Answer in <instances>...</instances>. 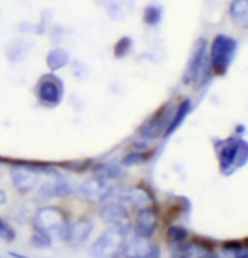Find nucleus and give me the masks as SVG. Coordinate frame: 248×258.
Listing matches in <instances>:
<instances>
[{
  "label": "nucleus",
  "mask_w": 248,
  "mask_h": 258,
  "mask_svg": "<svg viewBox=\"0 0 248 258\" xmlns=\"http://www.w3.org/2000/svg\"><path fill=\"white\" fill-rule=\"evenodd\" d=\"M238 44L236 41L226 34H218L213 39L210 47V71H213L218 76H223L231 66L233 59H235Z\"/></svg>",
  "instance_id": "f257e3e1"
},
{
  "label": "nucleus",
  "mask_w": 248,
  "mask_h": 258,
  "mask_svg": "<svg viewBox=\"0 0 248 258\" xmlns=\"http://www.w3.org/2000/svg\"><path fill=\"white\" fill-rule=\"evenodd\" d=\"M34 226L37 231H42L49 235L52 241L66 240V233L70 223L66 221V216L57 208H41L34 216Z\"/></svg>",
  "instance_id": "f03ea898"
},
{
  "label": "nucleus",
  "mask_w": 248,
  "mask_h": 258,
  "mask_svg": "<svg viewBox=\"0 0 248 258\" xmlns=\"http://www.w3.org/2000/svg\"><path fill=\"white\" fill-rule=\"evenodd\" d=\"M127 238L129 226H111L91 245L90 255L93 258H115Z\"/></svg>",
  "instance_id": "7ed1b4c3"
},
{
  "label": "nucleus",
  "mask_w": 248,
  "mask_h": 258,
  "mask_svg": "<svg viewBox=\"0 0 248 258\" xmlns=\"http://www.w3.org/2000/svg\"><path fill=\"white\" fill-rule=\"evenodd\" d=\"M36 98L42 106L54 108L65 100V83L56 73L42 75L36 83Z\"/></svg>",
  "instance_id": "20e7f679"
},
{
  "label": "nucleus",
  "mask_w": 248,
  "mask_h": 258,
  "mask_svg": "<svg viewBox=\"0 0 248 258\" xmlns=\"http://www.w3.org/2000/svg\"><path fill=\"white\" fill-rule=\"evenodd\" d=\"M248 160V144L241 139L225 140L220 150V165L223 172H230V169H240Z\"/></svg>",
  "instance_id": "39448f33"
},
{
  "label": "nucleus",
  "mask_w": 248,
  "mask_h": 258,
  "mask_svg": "<svg viewBox=\"0 0 248 258\" xmlns=\"http://www.w3.org/2000/svg\"><path fill=\"white\" fill-rule=\"evenodd\" d=\"M116 182L110 181V179H103L95 176L93 179H88L80 186L81 198H85L90 203H103L108 201L110 198L115 196L116 192Z\"/></svg>",
  "instance_id": "423d86ee"
},
{
  "label": "nucleus",
  "mask_w": 248,
  "mask_h": 258,
  "mask_svg": "<svg viewBox=\"0 0 248 258\" xmlns=\"http://www.w3.org/2000/svg\"><path fill=\"white\" fill-rule=\"evenodd\" d=\"M172 113H174V108L171 106V103L164 105L162 108L157 110L155 113L150 116V118L145 121V123L140 126L139 130V135L147 140H154L157 137H162L165 134L169 126V121L172 118Z\"/></svg>",
  "instance_id": "0eeeda50"
},
{
  "label": "nucleus",
  "mask_w": 248,
  "mask_h": 258,
  "mask_svg": "<svg viewBox=\"0 0 248 258\" xmlns=\"http://www.w3.org/2000/svg\"><path fill=\"white\" fill-rule=\"evenodd\" d=\"M206 51L208 42L204 39H198L194 44V49L191 52V59L188 62V68L184 71L182 81L186 85H193V83H199L204 76V70H206Z\"/></svg>",
  "instance_id": "6e6552de"
},
{
  "label": "nucleus",
  "mask_w": 248,
  "mask_h": 258,
  "mask_svg": "<svg viewBox=\"0 0 248 258\" xmlns=\"http://www.w3.org/2000/svg\"><path fill=\"white\" fill-rule=\"evenodd\" d=\"M115 258H159V248L152 245L147 238H127Z\"/></svg>",
  "instance_id": "1a4fd4ad"
},
{
  "label": "nucleus",
  "mask_w": 248,
  "mask_h": 258,
  "mask_svg": "<svg viewBox=\"0 0 248 258\" xmlns=\"http://www.w3.org/2000/svg\"><path fill=\"white\" fill-rule=\"evenodd\" d=\"M11 177L14 187L21 194L34 192L41 184V174L34 167H12Z\"/></svg>",
  "instance_id": "9d476101"
},
{
  "label": "nucleus",
  "mask_w": 248,
  "mask_h": 258,
  "mask_svg": "<svg viewBox=\"0 0 248 258\" xmlns=\"http://www.w3.org/2000/svg\"><path fill=\"white\" fill-rule=\"evenodd\" d=\"M91 231H93V223L91 221H86V220L76 221V223H73V225L68 226L66 241L75 248H78V246L85 245V243L88 241Z\"/></svg>",
  "instance_id": "9b49d317"
},
{
  "label": "nucleus",
  "mask_w": 248,
  "mask_h": 258,
  "mask_svg": "<svg viewBox=\"0 0 248 258\" xmlns=\"http://www.w3.org/2000/svg\"><path fill=\"white\" fill-rule=\"evenodd\" d=\"M155 228H157V214L152 208L140 209L137 221H135V233L137 236L142 238H150L154 235Z\"/></svg>",
  "instance_id": "f8f14e48"
},
{
  "label": "nucleus",
  "mask_w": 248,
  "mask_h": 258,
  "mask_svg": "<svg viewBox=\"0 0 248 258\" xmlns=\"http://www.w3.org/2000/svg\"><path fill=\"white\" fill-rule=\"evenodd\" d=\"M101 218H103V221L110 223L111 226H127V220H129L127 206L116 201L105 204V208L101 209Z\"/></svg>",
  "instance_id": "ddd939ff"
},
{
  "label": "nucleus",
  "mask_w": 248,
  "mask_h": 258,
  "mask_svg": "<svg viewBox=\"0 0 248 258\" xmlns=\"http://www.w3.org/2000/svg\"><path fill=\"white\" fill-rule=\"evenodd\" d=\"M70 62H71L70 52L61 46H54L46 56V66L49 68L51 73H56V71L63 70V68H66Z\"/></svg>",
  "instance_id": "4468645a"
},
{
  "label": "nucleus",
  "mask_w": 248,
  "mask_h": 258,
  "mask_svg": "<svg viewBox=\"0 0 248 258\" xmlns=\"http://www.w3.org/2000/svg\"><path fill=\"white\" fill-rule=\"evenodd\" d=\"M127 201L130 206L137 208V209H145V208H152L154 199L149 194V191H145L144 187H132L127 192Z\"/></svg>",
  "instance_id": "2eb2a0df"
},
{
  "label": "nucleus",
  "mask_w": 248,
  "mask_h": 258,
  "mask_svg": "<svg viewBox=\"0 0 248 258\" xmlns=\"http://www.w3.org/2000/svg\"><path fill=\"white\" fill-rule=\"evenodd\" d=\"M230 17L235 26L248 27V0H233L230 6Z\"/></svg>",
  "instance_id": "dca6fc26"
},
{
  "label": "nucleus",
  "mask_w": 248,
  "mask_h": 258,
  "mask_svg": "<svg viewBox=\"0 0 248 258\" xmlns=\"http://www.w3.org/2000/svg\"><path fill=\"white\" fill-rule=\"evenodd\" d=\"M189 108H191V101H189L188 98L184 100V101H181V103H179L177 108L174 110L172 118H171V121H169V126H167V130H165L164 137H169L171 134L176 132L177 126L182 123V120L186 118V115L189 113Z\"/></svg>",
  "instance_id": "f3484780"
},
{
  "label": "nucleus",
  "mask_w": 248,
  "mask_h": 258,
  "mask_svg": "<svg viewBox=\"0 0 248 258\" xmlns=\"http://www.w3.org/2000/svg\"><path fill=\"white\" fill-rule=\"evenodd\" d=\"M95 176L110 179V181H118L123 176V170L116 164H101L98 167H95Z\"/></svg>",
  "instance_id": "a211bd4d"
},
{
  "label": "nucleus",
  "mask_w": 248,
  "mask_h": 258,
  "mask_svg": "<svg viewBox=\"0 0 248 258\" xmlns=\"http://www.w3.org/2000/svg\"><path fill=\"white\" fill-rule=\"evenodd\" d=\"M182 258H211V253L208 248L199 245H189L182 250Z\"/></svg>",
  "instance_id": "6ab92c4d"
},
{
  "label": "nucleus",
  "mask_w": 248,
  "mask_h": 258,
  "mask_svg": "<svg viewBox=\"0 0 248 258\" xmlns=\"http://www.w3.org/2000/svg\"><path fill=\"white\" fill-rule=\"evenodd\" d=\"M160 16H162V11L157 6H147L144 9V22L149 24V26H155V24L160 22Z\"/></svg>",
  "instance_id": "aec40b11"
},
{
  "label": "nucleus",
  "mask_w": 248,
  "mask_h": 258,
  "mask_svg": "<svg viewBox=\"0 0 248 258\" xmlns=\"http://www.w3.org/2000/svg\"><path fill=\"white\" fill-rule=\"evenodd\" d=\"M130 51H132V39H130V37L118 39V41H116V44H115V47H113L115 57H125Z\"/></svg>",
  "instance_id": "412c9836"
},
{
  "label": "nucleus",
  "mask_w": 248,
  "mask_h": 258,
  "mask_svg": "<svg viewBox=\"0 0 248 258\" xmlns=\"http://www.w3.org/2000/svg\"><path fill=\"white\" fill-rule=\"evenodd\" d=\"M14 238H16V233H14V230L4 220H0V240L12 241Z\"/></svg>",
  "instance_id": "4be33fe9"
},
{
  "label": "nucleus",
  "mask_w": 248,
  "mask_h": 258,
  "mask_svg": "<svg viewBox=\"0 0 248 258\" xmlns=\"http://www.w3.org/2000/svg\"><path fill=\"white\" fill-rule=\"evenodd\" d=\"M169 238H172V240H176V241H181L186 238V230H182V228H171V230H169Z\"/></svg>",
  "instance_id": "5701e85b"
},
{
  "label": "nucleus",
  "mask_w": 248,
  "mask_h": 258,
  "mask_svg": "<svg viewBox=\"0 0 248 258\" xmlns=\"http://www.w3.org/2000/svg\"><path fill=\"white\" fill-rule=\"evenodd\" d=\"M6 203H7V194L4 191H0V206H2V204H6Z\"/></svg>",
  "instance_id": "b1692460"
}]
</instances>
